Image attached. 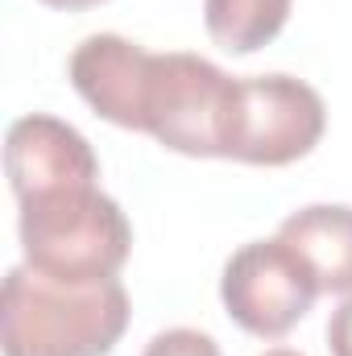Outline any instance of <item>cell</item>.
<instances>
[{"label":"cell","mask_w":352,"mask_h":356,"mask_svg":"<svg viewBox=\"0 0 352 356\" xmlns=\"http://www.w3.org/2000/svg\"><path fill=\"white\" fill-rule=\"evenodd\" d=\"M232 79L199 54H158L145 104V133L186 158H220V129Z\"/></svg>","instance_id":"cell-5"},{"label":"cell","mask_w":352,"mask_h":356,"mask_svg":"<svg viewBox=\"0 0 352 356\" xmlns=\"http://www.w3.org/2000/svg\"><path fill=\"white\" fill-rule=\"evenodd\" d=\"M129 249L133 228L95 182L21 199V253L46 277L71 286L108 282L129 261Z\"/></svg>","instance_id":"cell-2"},{"label":"cell","mask_w":352,"mask_h":356,"mask_svg":"<svg viewBox=\"0 0 352 356\" xmlns=\"http://www.w3.org/2000/svg\"><path fill=\"white\" fill-rule=\"evenodd\" d=\"M141 356H220L216 340L203 336V332H191V327H170L162 336H154L145 344Z\"/></svg>","instance_id":"cell-10"},{"label":"cell","mask_w":352,"mask_h":356,"mask_svg":"<svg viewBox=\"0 0 352 356\" xmlns=\"http://www.w3.org/2000/svg\"><path fill=\"white\" fill-rule=\"evenodd\" d=\"M290 17V0H203V21L216 46L228 54H253L269 46Z\"/></svg>","instance_id":"cell-9"},{"label":"cell","mask_w":352,"mask_h":356,"mask_svg":"<svg viewBox=\"0 0 352 356\" xmlns=\"http://www.w3.org/2000/svg\"><path fill=\"white\" fill-rule=\"evenodd\" d=\"M129 327V294L116 277L71 286L29 266L8 269L0 294L4 356H104Z\"/></svg>","instance_id":"cell-1"},{"label":"cell","mask_w":352,"mask_h":356,"mask_svg":"<svg viewBox=\"0 0 352 356\" xmlns=\"http://www.w3.org/2000/svg\"><path fill=\"white\" fill-rule=\"evenodd\" d=\"M278 236L307 261L319 294H352V207L311 203L286 216Z\"/></svg>","instance_id":"cell-8"},{"label":"cell","mask_w":352,"mask_h":356,"mask_svg":"<svg viewBox=\"0 0 352 356\" xmlns=\"http://www.w3.org/2000/svg\"><path fill=\"white\" fill-rule=\"evenodd\" d=\"M315 294H319L315 273L282 236L241 245L220 277V298L228 315L249 336H262V340L286 336L311 311Z\"/></svg>","instance_id":"cell-4"},{"label":"cell","mask_w":352,"mask_h":356,"mask_svg":"<svg viewBox=\"0 0 352 356\" xmlns=\"http://www.w3.org/2000/svg\"><path fill=\"white\" fill-rule=\"evenodd\" d=\"M262 356H303V353H294V348H269V353H262Z\"/></svg>","instance_id":"cell-13"},{"label":"cell","mask_w":352,"mask_h":356,"mask_svg":"<svg viewBox=\"0 0 352 356\" xmlns=\"http://www.w3.org/2000/svg\"><path fill=\"white\" fill-rule=\"evenodd\" d=\"M42 4H50V8H91L99 0H42Z\"/></svg>","instance_id":"cell-12"},{"label":"cell","mask_w":352,"mask_h":356,"mask_svg":"<svg viewBox=\"0 0 352 356\" xmlns=\"http://www.w3.org/2000/svg\"><path fill=\"white\" fill-rule=\"evenodd\" d=\"M328 348L332 356H352V294L340 302V311L328 323Z\"/></svg>","instance_id":"cell-11"},{"label":"cell","mask_w":352,"mask_h":356,"mask_svg":"<svg viewBox=\"0 0 352 356\" xmlns=\"http://www.w3.org/2000/svg\"><path fill=\"white\" fill-rule=\"evenodd\" d=\"M154 58L158 54L141 50L129 38L91 33L88 42H79L75 54H71V83L104 120L145 133V104H150V83H154Z\"/></svg>","instance_id":"cell-7"},{"label":"cell","mask_w":352,"mask_h":356,"mask_svg":"<svg viewBox=\"0 0 352 356\" xmlns=\"http://www.w3.org/2000/svg\"><path fill=\"white\" fill-rule=\"evenodd\" d=\"M4 166L17 203L63 191V186H91L99 178V162L88 137L54 116H21L4 137Z\"/></svg>","instance_id":"cell-6"},{"label":"cell","mask_w":352,"mask_h":356,"mask_svg":"<svg viewBox=\"0 0 352 356\" xmlns=\"http://www.w3.org/2000/svg\"><path fill=\"white\" fill-rule=\"evenodd\" d=\"M328 124V108L319 91L290 75H253L232 79L220 158L249 166H290L307 158Z\"/></svg>","instance_id":"cell-3"}]
</instances>
